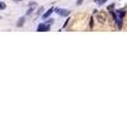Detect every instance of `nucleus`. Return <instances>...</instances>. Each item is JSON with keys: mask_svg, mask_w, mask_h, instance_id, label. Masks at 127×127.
Here are the masks:
<instances>
[{"mask_svg": "<svg viewBox=\"0 0 127 127\" xmlns=\"http://www.w3.org/2000/svg\"><path fill=\"white\" fill-rule=\"evenodd\" d=\"M46 23H47V24H50V26H51V24H52V23H54V19H47V22H46Z\"/></svg>", "mask_w": 127, "mask_h": 127, "instance_id": "nucleus-10", "label": "nucleus"}, {"mask_svg": "<svg viewBox=\"0 0 127 127\" xmlns=\"http://www.w3.org/2000/svg\"><path fill=\"white\" fill-rule=\"evenodd\" d=\"M37 31H38V32H47V31H50V24H47V23H41V24L37 27Z\"/></svg>", "mask_w": 127, "mask_h": 127, "instance_id": "nucleus-3", "label": "nucleus"}, {"mask_svg": "<svg viewBox=\"0 0 127 127\" xmlns=\"http://www.w3.org/2000/svg\"><path fill=\"white\" fill-rule=\"evenodd\" d=\"M94 1H95V3H97V4H99V3L102 1V0H94Z\"/></svg>", "mask_w": 127, "mask_h": 127, "instance_id": "nucleus-13", "label": "nucleus"}, {"mask_svg": "<svg viewBox=\"0 0 127 127\" xmlns=\"http://www.w3.org/2000/svg\"><path fill=\"white\" fill-rule=\"evenodd\" d=\"M23 24H24V18H20V19H19V22L17 23V26H18V27H22Z\"/></svg>", "mask_w": 127, "mask_h": 127, "instance_id": "nucleus-7", "label": "nucleus"}, {"mask_svg": "<svg viewBox=\"0 0 127 127\" xmlns=\"http://www.w3.org/2000/svg\"><path fill=\"white\" fill-rule=\"evenodd\" d=\"M36 6H37L36 3H31V4H29V9H28V12H27V15H29L32 12H33V9H34Z\"/></svg>", "mask_w": 127, "mask_h": 127, "instance_id": "nucleus-5", "label": "nucleus"}, {"mask_svg": "<svg viewBox=\"0 0 127 127\" xmlns=\"http://www.w3.org/2000/svg\"><path fill=\"white\" fill-rule=\"evenodd\" d=\"M117 14H118V18H120V19H123V17L126 15L125 9H120V10H117Z\"/></svg>", "mask_w": 127, "mask_h": 127, "instance_id": "nucleus-6", "label": "nucleus"}, {"mask_svg": "<svg viewBox=\"0 0 127 127\" xmlns=\"http://www.w3.org/2000/svg\"><path fill=\"white\" fill-rule=\"evenodd\" d=\"M55 12H56V14H59V15H61V17H67V15L70 14V10H67V9H59V8H55Z\"/></svg>", "mask_w": 127, "mask_h": 127, "instance_id": "nucleus-1", "label": "nucleus"}, {"mask_svg": "<svg viewBox=\"0 0 127 127\" xmlns=\"http://www.w3.org/2000/svg\"><path fill=\"white\" fill-rule=\"evenodd\" d=\"M97 20L99 23H105V20H107V15L104 14V12H102V13H97Z\"/></svg>", "mask_w": 127, "mask_h": 127, "instance_id": "nucleus-2", "label": "nucleus"}, {"mask_svg": "<svg viewBox=\"0 0 127 127\" xmlns=\"http://www.w3.org/2000/svg\"><path fill=\"white\" fill-rule=\"evenodd\" d=\"M83 1H84V0H78V1H76V5L79 6V5H81L83 4Z\"/></svg>", "mask_w": 127, "mask_h": 127, "instance_id": "nucleus-11", "label": "nucleus"}, {"mask_svg": "<svg viewBox=\"0 0 127 127\" xmlns=\"http://www.w3.org/2000/svg\"><path fill=\"white\" fill-rule=\"evenodd\" d=\"M43 10H45V9H43V6H41V8L38 9V12H37V15H41L42 13H43Z\"/></svg>", "mask_w": 127, "mask_h": 127, "instance_id": "nucleus-8", "label": "nucleus"}, {"mask_svg": "<svg viewBox=\"0 0 127 127\" xmlns=\"http://www.w3.org/2000/svg\"><path fill=\"white\" fill-rule=\"evenodd\" d=\"M14 1H15V3H19V1H22V0H14Z\"/></svg>", "mask_w": 127, "mask_h": 127, "instance_id": "nucleus-14", "label": "nucleus"}, {"mask_svg": "<svg viewBox=\"0 0 127 127\" xmlns=\"http://www.w3.org/2000/svg\"><path fill=\"white\" fill-rule=\"evenodd\" d=\"M5 8H6L5 3H3V1H0V10H3V9H5Z\"/></svg>", "mask_w": 127, "mask_h": 127, "instance_id": "nucleus-9", "label": "nucleus"}, {"mask_svg": "<svg viewBox=\"0 0 127 127\" xmlns=\"http://www.w3.org/2000/svg\"><path fill=\"white\" fill-rule=\"evenodd\" d=\"M54 12H55V8L52 6V8H50V9L47 10V12H46V13H45L43 15H42V18H43V19H47V18H48V17H50V15H51L52 13H54Z\"/></svg>", "mask_w": 127, "mask_h": 127, "instance_id": "nucleus-4", "label": "nucleus"}, {"mask_svg": "<svg viewBox=\"0 0 127 127\" xmlns=\"http://www.w3.org/2000/svg\"><path fill=\"white\" fill-rule=\"evenodd\" d=\"M113 8H114V4H111V5L108 6V10H109V12H111V10H112Z\"/></svg>", "mask_w": 127, "mask_h": 127, "instance_id": "nucleus-12", "label": "nucleus"}]
</instances>
